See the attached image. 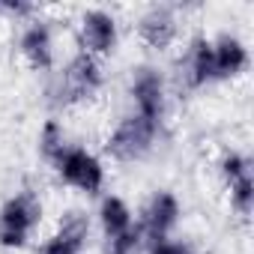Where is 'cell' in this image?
<instances>
[{
	"label": "cell",
	"mask_w": 254,
	"mask_h": 254,
	"mask_svg": "<svg viewBox=\"0 0 254 254\" xmlns=\"http://www.w3.org/2000/svg\"><path fill=\"white\" fill-rule=\"evenodd\" d=\"M42 221V203L33 191H18L0 206V245L24 248L33 227Z\"/></svg>",
	"instance_id": "1"
},
{
	"label": "cell",
	"mask_w": 254,
	"mask_h": 254,
	"mask_svg": "<svg viewBox=\"0 0 254 254\" xmlns=\"http://www.w3.org/2000/svg\"><path fill=\"white\" fill-rule=\"evenodd\" d=\"M156 132H159L156 123H150V120H144L138 114H129L126 120H120V126L108 135L105 150L117 162H138V159H144L153 150Z\"/></svg>",
	"instance_id": "2"
},
{
	"label": "cell",
	"mask_w": 254,
	"mask_h": 254,
	"mask_svg": "<svg viewBox=\"0 0 254 254\" xmlns=\"http://www.w3.org/2000/svg\"><path fill=\"white\" fill-rule=\"evenodd\" d=\"M54 168H57V174L66 186H72L84 194H96L105 183V168H102L99 156L84 150V147H66L57 156Z\"/></svg>",
	"instance_id": "3"
},
{
	"label": "cell",
	"mask_w": 254,
	"mask_h": 254,
	"mask_svg": "<svg viewBox=\"0 0 254 254\" xmlns=\"http://www.w3.org/2000/svg\"><path fill=\"white\" fill-rule=\"evenodd\" d=\"M132 99H135V114L150 120V123H162L165 117V81L156 69L144 66L138 69L135 81H132Z\"/></svg>",
	"instance_id": "4"
},
{
	"label": "cell",
	"mask_w": 254,
	"mask_h": 254,
	"mask_svg": "<svg viewBox=\"0 0 254 254\" xmlns=\"http://www.w3.org/2000/svg\"><path fill=\"white\" fill-rule=\"evenodd\" d=\"M81 45L87 54L102 57L111 54L117 45V21L105 9H87L81 15Z\"/></svg>",
	"instance_id": "5"
},
{
	"label": "cell",
	"mask_w": 254,
	"mask_h": 254,
	"mask_svg": "<svg viewBox=\"0 0 254 254\" xmlns=\"http://www.w3.org/2000/svg\"><path fill=\"white\" fill-rule=\"evenodd\" d=\"M212 66H215V81H227V78H239L248 69V48L242 39L221 33L218 39H212Z\"/></svg>",
	"instance_id": "6"
},
{
	"label": "cell",
	"mask_w": 254,
	"mask_h": 254,
	"mask_svg": "<svg viewBox=\"0 0 254 254\" xmlns=\"http://www.w3.org/2000/svg\"><path fill=\"white\" fill-rule=\"evenodd\" d=\"M99 87H102V63L99 57L81 51L66 69V90L75 99H90L93 93H99Z\"/></svg>",
	"instance_id": "7"
},
{
	"label": "cell",
	"mask_w": 254,
	"mask_h": 254,
	"mask_svg": "<svg viewBox=\"0 0 254 254\" xmlns=\"http://www.w3.org/2000/svg\"><path fill=\"white\" fill-rule=\"evenodd\" d=\"M90 236V224L81 212H72L42 245V254H81Z\"/></svg>",
	"instance_id": "8"
},
{
	"label": "cell",
	"mask_w": 254,
	"mask_h": 254,
	"mask_svg": "<svg viewBox=\"0 0 254 254\" xmlns=\"http://www.w3.org/2000/svg\"><path fill=\"white\" fill-rule=\"evenodd\" d=\"M21 54L33 69H51V63H54V39H51V27L45 21H33L21 33Z\"/></svg>",
	"instance_id": "9"
},
{
	"label": "cell",
	"mask_w": 254,
	"mask_h": 254,
	"mask_svg": "<svg viewBox=\"0 0 254 254\" xmlns=\"http://www.w3.org/2000/svg\"><path fill=\"white\" fill-rule=\"evenodd\" d=\"M144 221H147L150 239H156V236H171V230H174L177 221H180V200H177V194H171V191H156V197H153L150 206H147Z\"/></svg>",
	"instance_id": "10"
},
{
	"label": "cell",
	"mask_w": 254,
	"mask_h": 254,
	"mask_svg": "<svg viewBox=\"0 0 254 254\" xmlns=\"http://www.w3.org/2000/svg\"><path fill=\"white\" fill-rule=\"evenodd\" d=\"M99 224L105 230V236L114 242L126 233H132L135 230V218H132V209L129 203H126L123 197L117 194H105L102 203H99Z\"/></svg>",
	"instance_id": "11"
},
{
	"label": "cell",
	"mask_w": 254,
	"mask_h": 254,
	"mask_svg": "<svg viewBox=\"0 0 254 254\" xmlns=\"http://www.w3.org/2000/svg\"><path fill=\"white\" fill-rule=\"evenodd\" d=\"M138 33H141V39H144L150 48L165 51V48L177 39V18H174L171 9H150V12L141 18Z\"/></svg>",
	"instance_id": "12"
},
{
	"label": "cell",
	"mask_w": 254,
	"mask_h": 254,
	"mask_svg": "<svg viewBox=\"0 0 254 254\" xmlns=\"http://www.w3.org/2000/svg\"><path fill=\"white\" fill-rule=\"evenodd\" d=\"M189 78L194 87H203L215 81V66H212V39H194L191 54H189Z\"/></svg>",
	"instance_id": "13"
},
{
	"label": "cell",
	"mask_w": 254,
	"mask_h": 254,
	"mask_svg": "<svg viewBox=\"0 0 254 254\" xmlns=\"http://www.w3.org/2000/svg\"><path fill=\"white\" fill-rule=\"evenodd\" d=\"M66 147H69V144H66V135H63V129H60V123H57V120H48V123L42 126V132H39V150H42V156L54 165L57 156H60Z\"/></svg>",
	"instance_id": "14"
},
{
	"label": "cell",
	"mask_w": 254,
	"mask_h": 254,
	"mask_svg": "<svg viewBox=\"0 0 254 254\" xmlns=\"http://www.w3.org/2000/svg\"><path fill=\"white\" fill-rule=\"evenodd\" d=\"M227 191H230V206H233L239 215H248L251 206H254V177L245 174V177L227 183Z\"/></svg>",
	"instance_id": "15"
},
{
	"label": "cell",
	"mask_w": 254,
	"mask_h": 254,
	"mask_svg": "<svg viewBox=\"0 0 254 254\" xmlns=\"http://www.w3.org/2000/svg\"><path fill=\"white\" fill-rule=\"evenodd\" d=\"M245 174H251V162L242 153H227L221 159V177H224V183H233V180H239Z\"/></svg>",
	"instance_id": "16"
},
{
	"label": "cell",
	"mask_w": 254,
	"mask_h": 254,
	"mask_svg": "<svg viewBox=\"0 0 254 254\" xmlns=\"http://www.w3.org/2000/svg\"><path fill=\"white\" fill-rule=\"evenodd\" d=\"M150 254H191V248L180 239H171V236H156L150 239Z\"/></svg>",
	"instance_id": "17"
}]
</instances>
